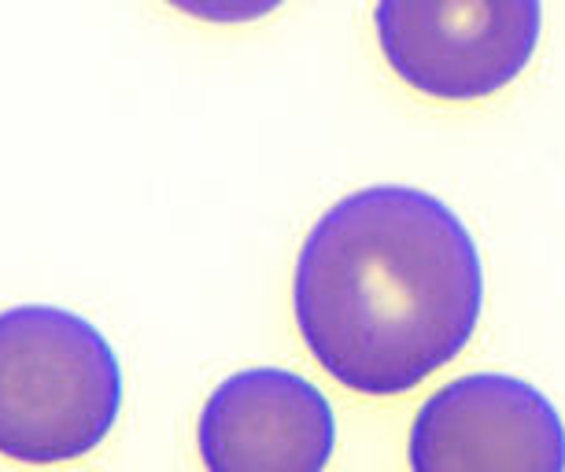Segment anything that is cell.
I'll return each mask as SVG.
<instances>
[{
	"mask_svg": "<svg viewBox=\"0 0 565 472\" xmlns=\"http://www.w3.org/2000/svg\"><path fill=\"white\" fill-rule=\"evenodd\" d=\"M167 4L178 8L181 15L200 19V23L241 26V23H259V19L274 15L285 0H167Z\"/></svg>",
	"mask_w": 565,
	"mask_h": 472,
	"instance_id": "cell-6",
	"label": "cell"
},
{
	"mask_svg": "<svg viewBox=\"0 0 565 472\" xmlns=\"http://www.w3.org/2000/svg\"><path fill=\"white\" fill-rule=\"evenodd\" d=\"M381 56L433 100L466 104L507 89L536 56L543 0H377Z\"/></svg>",
	"mask_w": 565,
	"mask_h": 472,
	"instance_id": "cell-3",
	"label": "cell"
},
{
	"mask_svg": "<svg viewBox=\"0 0 565 472\" xmlns=\"http://www.w3.org/2000/svg\"><path fill=\"white\" fill-rule=\"evenodd\" d=\"M196 447L207 472H322L337 450V414L300 373L241 369L207 395Z\"/></svg>",
	"mask_w": 565,
	"mask_h": 472,
	"instance_id": "cell-5",
	"label": "cell"
},
{
	"mask_svg": "<svg viewBox=\"0 0 565 472\" xmlns=\"http://www.w3.org/2000/svg\"><path fill=\"white\" fill-rule=\"evenodd\" d=\"M484 307L466 222L411 185H370L307 233L292 277L296 325L340 388L403 395L455 362Z\"/></svg>",
	"mask_w": 565,
	"mask_h": 472,
	"instance_id": "cell-1",
	"label": "cell"
},
{
	"mask_svg": "<svg viewBox=\"0 0 565 472\" xmlns=\"http://www.w3.org/2000/svg\"><path fill=\"white\" fill-rule=\"evenodd\" d=\"M119 410V354L93 321L49 303L0 314V458L78 461L111 436Z\"/></svg>",
	"mask_w": 565,
	"mask_h": 472,
	"instance_id": "cell-2",
	"label": "cell"
},
{
	"mask_svg": "<svg viewBox=\"0 0 565 472\" xmlns=\"http://www.w3.org/2000/svg\"><path fill=\"white\" fill-rule=\"evenodd\" d=\"M411 472H565V425L536 384L469 373L422 403Z\"/></svg>",
	"mask_w": 565,
	"mask_h": 472,
	"instance_id": "cell-4",
	"label": "cell"
}]
</instances>
